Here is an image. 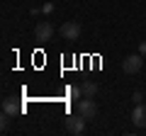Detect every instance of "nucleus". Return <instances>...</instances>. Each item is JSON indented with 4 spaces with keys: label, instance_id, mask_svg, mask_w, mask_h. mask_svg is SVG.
Masks as SVG:
<instances>
[{
    "label": "nucleus",
    "instance_id": "7ed1b4c3",
    "mask_svg": "<svg viewBox=\"0 0 146 136\" xmlns=\"http://www.w3.org/2000/svg\"><path fill=\"white\" fill-rule=\"evenodd\" d=\"M80 32H83V27H80V22L71 20V22H63L61 29H58V34H61L66 42H76V39L80 37Z\"/></svg>",
    "mask_w": 146,
    "mask_h": 136
},
{
    "label": "nucleus",
    "instance_id": "20e7f679",
    "mask_svg": "<svg viewBox=\"0 0 146 136\" xmlns=\"http://www.w3.org/2000/svg\"><path fill=\"white\" fill-rule=\"evenodd\" d=\"M34 37H36V42H51L54 39V27L49 24V22H36Z\"/></svg>",
    "mask_w": 146,
    "mask_h": 136
},
{
    "label": "nucleus",
    "instance_id": "f257e3e1",
    "mask_svg": "<svg viewBox=\"0 0 146 136\" xmlns=\"http://www.w3.org/2000/svg\"><path fill=\"white\" fill-rule=\"evenodd\" d=\"M144 68V56L141 53H131V56H127L124 61H122V71H124L127 75H136Z\"/></svg>",
    "mask_w": 146,
    "mask_h": 136
},
{
    "label": "nucleus",
    "instance_id": "1a4fd4ad",
    "mask_svg": "<svg viewBox=\"0 0 146 136\" xmlns=\"http://www.w3.org/2000/svg\"><path fill=\"white\" fill-rule=\"evenodd\" d=\"M10 119H12V117L3 112V117H0V131H7V126H10Z\"/></svg>",
    "mask_w": 146,
    "mask_h": 136
},
{
    "label": "nucleus",
    "instance_id": "f03ea898",
    "mask_svg": "<svg viewBox=\"0 0 146 136\" xmlns=\"http://www.w3.org/2000/svg\"><path fill=\"white\" fill-rule=\"evenodd\" d=\"M76 112H78L83 119H95V114H98V105H95L93 97H83V100H78Z\"/></svg>",
    "mask_w": 146,
    "mask_h": 136
},
{
    "label": "nucleus",
    "instance_id": "f8f14e48",
    "mask_svg": "<svg viewBox=\"0 0 146 136\" xmlns=\"http://www.w3.org/2000/svg\"><path fill=\"white\" fill-rule=\"evenodd\" d=\"M139 53H141V56H146V42H139Z\"/></svg>",
    "mask_w": 146,
    "mask_h": 136
},
{
    "label": "nucleus",
    "instance_id": "9b49d317",
    "mask_svg": "<svg viewBox=\"0 0 146 136\" xmlns=\"http://www.w3.org/2000/svg\"><path fill=\"white\" fill-rule=\"evenodd\" d=\"M42 12H44V15H51V12H54V3H46V5L42 7Z\"/></svg>",
    "mask_w": 146,
    "mask_h": 136
},
{
    "label": "nucleus",
    "instance_id": "0eeeda50",
    "mask_svg": "<svg viewBox=\"0 0 146 136\" xmlns=\"http://www.w3.org/2000/svg\"><path fill=\"white\" fill-rule=\"evenodd\" d=\"M3 112H5V114H10V117H17V114H22V105L20 102H17L15 97H7V100H3Z\"/></svg>",
    "mask_w": 146,
    "mask_h": 136
},
{
    "label": "nucleus",
    "instance_id": "39448f33",
    "mask_svg": "<svg viewBox=\"0 0 146 136\" xmlns=\"http://www.w3.org/2000/svg\"><path fill=\"white\" fill-rule=\"evenodd\" d=\"M85 121H88V119H83V117L76 112V117L71 114V117L66 119V129L71 131V134H83V131H85Z\"/></svg>",
    "mask_w": 146,
    "mask_h": 136
},
{
    "label": "nucleus",
    "instance_id": "9d476101",
    "mask_svg": "<svg viewBox=\"0 0 146 136\" xmlns=\"http://www.w3.org/2000/svg\"><path fill=\"white\" fill-rule=\"evenodd\" d=\"M144 100H146L144 92H139V90H136V92H131V102H134V105H139V102H144Z\"/></svg>",
    "mask_w": 146,
    "mask_h": 136
},
{
    "label": "nucleus",
    "instance_id": "6e6552de",
    "mask_svg": "<svg viewBox=\"0 0 146 136\" xmlns=\"http://www.w3.org/2000/svg\"><path fill=\"white\" fill-rule=\"evenodd\" d=\"M80 90H83V97H95L98 85H95L93 80H83V83H80Z\"/></svg>",
    "mask_w": 146,
    "mask_h": 136
},
{
    "label": "nucleus",
    "instance_id": "423d86ee",
    "mask_svg": "<svg viewBox=\"0 0 146 136\" xmlns=\"http://www.w3.org/2000/svg\"><path fill=\"white\" fill-rule=\"evenodd\" d=\"M131 121H134V126H139V129H144V126H146V102H139V105H134V112H131Z\"/></svg>",
    "mask_w": 146,
    "mask_h": 136
}]
</instances>
